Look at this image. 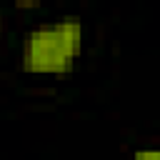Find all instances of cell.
I'll return each mask as SVG.
<instances>
[{
    "mask_svg": "<svg viewBox=\"0 0 160 160\" xmlns=\"http://www.w3.org/2000/svg\"><path fill=\"white\" fill-rule=\"evenodd\" d=\"M15 8H38V2H20V0H18Z\"/></svg>",
    "mask_w": 160,
    "mask_h": 160,
    "instance_id": "3",
    "label": "cell"
},
{
    "mask_svg": "<svg viewBox=\"0 0 160 160\" xmlns=\"http://www.w3.org/2000/svg\"><path fill=\"white\" fill-rule=\"evenodd\" d=\"M132 160H160V150L158 148H142L132 152Z\"/></svg>",
    "mask_w": 160,
    "mask_h": 160,
    "instance_id": "2",
    "label": "cell"
},
{
    "mask_svg": "<svg viewBox=\"0 0 160 160\" xmlns=\"http://www.w3.org/2000/svg\"><path fill=\"white\" fill-rule=\"evenodd\" d=\"M82 50V22L62 18L58 22L35 25L25 32L20 48V62L32 75H65L72 70L75 58Z\"/></svg>",
    "mask_w": 160,
    "mask_h": 160,
    "instance_id": "1",
    "label": "cell"
},
{
    "mask_svg": "<svg viewBox=\"0 0 160 160\" xmlns=\"http://www.w3.org/2000/svg\"><path fill=\"white\" fill-rule=\"evenodd\" d=\"M0 32H2V12H0Z\"/></svg>",
    "mask_w": 160,
    "mask_h": 160,
    "instance_id": "4",
    "label": "cell"
}]
</instances>
